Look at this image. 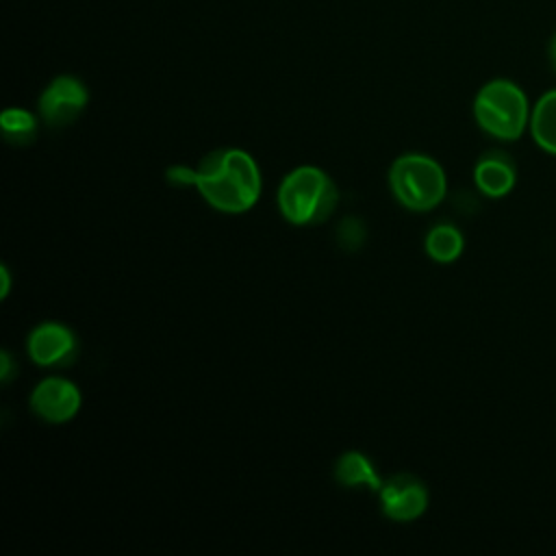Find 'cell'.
I'll use <instances>...</instances> for the list:
<instances>
[{
    "label": "cell",
    "instance_id": "6da1fadb",
    "mask_svg": "<svg viewBox=\"0 0 556 556\" xmlns=\"http://www.w3.org/2000/svg\"><path fill=\"white\" fill-rule=\"evenodd\" d=\"M200 195L219 213H245L261 195V172L256 161L239 148L217 150L195 169Z\"/></svg>",
    "mask_w": 556,
    "mask_h": 556
},
{
    "label": "cell",
    "instance_id": "7a4b0ae2",
    "mask_svg": "<svg viewBox=\"0 0 556 556\" xmlns=\"http://www.w3.org/2000/svg\"><path fill=\"white\" fill-rule=\"evenodd\" d=\"M339 200L330 176L313 165L291 169L278 189V208L295 226L319 224L334 211Z\"/></svg>",
    "mask_w": 556,
    "mask_h": 556
},
{
    "label": "cell",
    "instance_id": "3957f363",
    "mask_svg": "<svg viewBox=\"0 0 556 556\" xmlns=\"http://www.w3.org/2000/svg\"><path fill=\"white\" fill-rule=\"evenodd\" d=\"M530 113L526 91L508 78L489 80L473 100L478 126L500 141H517L530 128Z\"/></svg>",
    "mask_w": 556,
    "mask_h": 556
},
{
    "label": "cell",
    "instance_id": "277c9868",
    "mask_svg": "<svg viewBox=\"0 0 556 556\" xmlns=\"http://www.w3.org/2000/svg\"><path fill=\"white\" fill-rule=\"evenodd\" d=\"M389 185L395 200L408 211L434 208L447 191L443 167L426 154H404L389 169Z\"/></svg>",
    "mask_w": 556,
    "mask_h": 556
},
{
    "label": "cell",
    "instance_id": "5b68a950",
    "mask_svg": "<svg viewBox=\"0 0 556 556\" xmlns=\"http://www.w3.org/2000/svg\"><path fill=\"white\" fill-rule=\"evenodd\" d=\"M89 91L76 76H56L48 83V87L39 96V115L52 126L61 128L72 124L87 106Z\"/></svg>",
    "mask_w": 556,
    "mask_h": 556
},
{
    "label": "cell",
    "instance_id": "8992f818",
    "mask_svg": "<svg viewBox=\"0 0 556 556\" xmlns=\"http://www.w3.org/2000/svg\"><path fill=\"white\" fill-rule=\"evenodd\" d=\"M382 513L393 521H413L428 508V491L413 473H395L378 489Z\"/></svg>",
    "mask_w": 556,
    "mask_h": 556
},
{
    "label": "cell",
    "instance_id": "52a82bcc",
    "mask_svg": "<svg viewBox=\"0 0 556 556\" xmlns=\"http://www.w3.org/2000/svg\"><path fill=\"white\" fill-rule=\"evenodd\" d=\"M30 408L48 424L70 421L80 408V391L65 378H46L33 389Z\"/></svg>",
    "mask_w": 556,
    "mask_h": 556
},
{
    "label": "cell",
    "instance_id": "ba28073f",
    "mask_svg": "<svg viewBox=\"0 0 556 556\" xmlns=\"http://www.w3.org/2000/svg\"><path fill=\"white\" fill-rule=\"evenodd\" d=\"M28 356L41 365V367H63L74 361L78 343L74 332L59 324V321H46L33 328L26 341Z\"/></svg>",
    "mask_w": 556,
    "mask_h": 556
},
{
    "label": "cell",
    "instance_id": "9c48e42d",
    "mask_svg": "<svg viewBox=\"0 0 556 556\" xmlns=\"http://www.w3.org/2000/svg\"><path fill=\"white\" fill-rule=\"evenodd\" d=\"M473 182L478 191H482L489 198L508 195L517 182L515 161L500 150L482 154V159L473 167Z\"/></svg>",
    "mask_w": 556,
    "mask_h": 556
},
{
    "label": "cell",
    "instance_id": "30bf717a",
    "mask_svg": "<svg viewBox=\"0 0 556 556\" xmlns=\"http://www.w3.org/2000/svg\"><path fill=\"white\" fill-rule=\"evenodd\" d=\"M530 135L547 154L556 156V89L545 91L532 106Z\"/></svg>",
    "mask_w": 556,
    "mask_h": 556
},
{
    "label": "cell",
    "instance_id": "8fae6325",
    "mask_svg": "<svg viewBox=\"0 0 556 556\" xmlns=\"http://www.w3.org/2000/svg\"><path fill=\"white\" fill-rule=\"evenodd\" d=\"M334 478L341 486L354 489V486H367L371 491H378L382 486L371 460L361 452H345L339 456L334 465Z\"/></svg>",
    "mask_w": 556,
    "mask_h": 556
},
{
    "label": "cell",
    "instance_id": "7c38bea8",
    "mask_svg": "<svg viewBox=\"0 0 556 556\" xmlns=\"http://www.w3.org/2000/svg\"><path fill=\"white\" fill-rule=\"evenodd\" d=\"M465 248L463 232L452 224H439L426 235V252L437 263H454Z\"/></svg>",
    "mask_w": 556,
    "mask_h": 556
},
{
    "label": "cell",
    "instance_id": "4fadbf2b",
    "mask_svg": "<svg viewBox=\"0 0 556 556\" xmlns=\"http://www.w3.org/2000/svg\"><path fill=\"white\" fill-rule=\"evenodd\" d=\"M0 128L9 143L26 146L37 137V119L26 109H7L0 115Z\"/></svg>",
    "mask_w": 556,
    "mask_h": 556
},
{
    "label": "cell",
    "instance_id": "5bb4252c",
    "mask_svg": "<svg viewBox=\"0 0 556 556\" xmlns=\"http://www.w3.org/2000/svg\"><path fill=\"white\" fill-rule=\"evenodd\" d=\"M167 178H169L174 185H195V169L176 165V167H172V169L167 172Z\"/></svg>",
    "mask_w": 556,
    "mask_h": 556
},
{
    "label": "cell",
    "instance_id": "9a60e30c",
    "mask_svg": "<svg viewBox=\"0 0 556 556\" xmlns=\"http://www.w3.org/2000/svg\"><path fill=\"white\" fill-rule=\"evenodd\" d=\"M11 369H13V363H11V356L7 350H2L0 354V378L7 382L9 376H11Z\"/></svg>",
    "mask_w": 556,
    "mask_h": 556
},
{
    "label": "cell",
    "instance_id": "2e32d148",
    "mask_svg": "<svg viewBox=\"0 0 556 556\" xmlns=\"http://www.w3.org/2000/svg\"><path fill=\"white\" fill-rule=\"evenodd\" d=\"M0 280H2V298H7L9 295V285H11V276H9V269H7V265H2L0 267Z\"/></svg>",
    "mask_w": 556,
    "mask_h": 556
},
{
    "label": "cell",
    "instance_id": "e0dca14e",
    "mask_svg": "<svg viewBox=\"0 0 556 556\" xmlns=\"http://www.w3.org/2000/svg\"><path fill=\"white\" fill-rule=\"evenodd\" d=\"M547 54H549V63H552V67H554V72H556V33H554V35H552V39H549Z\"/></svg>",
    "mask_w": 556,
    "mask_h": 556
}]
</instances>
